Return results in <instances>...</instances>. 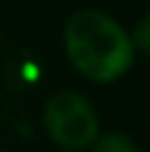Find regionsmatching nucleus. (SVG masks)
I'll list each match as a JSON object with an SVG mask.
<instances>
[{"label":"nucleus","instance_id":"obj_1","mask_svg":"<svg viewBox=\"0 0 150 152\" xmlns=\"http://www.w3.org/2000/svg\"><path fill=\"white\" fill-rule=\"evenodd\" d=\"M62 42L70 65L98 85L118 82L135 62L128 30L98 8L75 10L62 28Z\"/></svg>","mask_w":150,"mask_h":152},{"label":"nucleus","instance_id":"obj_2","mask_svg":"<svg viewBox=\"0 0 150 152\" xmlns=\"http://www.w3.org/2000/svg\"><path fill=\"white\" fill-rule=\"evenodd\" d=\"M43 125L50 140L65 152H83L93 147L100 135L98 110L85 95L75 90H60L50 95L43 107Z\"/></svg>","mask_w":150,"mask_h":152},{"label":"nucleus","instance_id":"obj_3","mask_svg":"<svg viewBox=\"0 0 150 152\" xmlns=\"http://www.w3.org/2000/svg\"><path fill=\"white\" fill-rule=\"evenodd\" d=\"M90 150L93 152H140L138 142L128 135V132H120V130L100 132Z\"/></svg>","mask_w":150,"mask_h":152},{"label":"nucleus","instance_id":"obj_4","mask_svg":"<svg viewBox=\"0 0 150 152\" xmlns=\"http://www.w3.org/2000/svg\"><path fill=\"white\" fill-rule=\"evenodd\" d=\"M130 42H133V50L135 55H145V58H150V12L148 15H143L140 20L135 23V28L130 30Z\"/></svg>","mask_w":150,"mask_h":152},{"label":"nucleus","instance_id":"obj_5","mask_svg":"<svg viewBox=\"0 0 150 152\" xmlns=\"http://www.w3.org/2000/svg\"><path fill=\"white\" fill-rule=\"evenodd\" d=\"M60 152H65V150H60Z\"/></svg>","mask_w":150,"mask_h":152}]
</instances>
